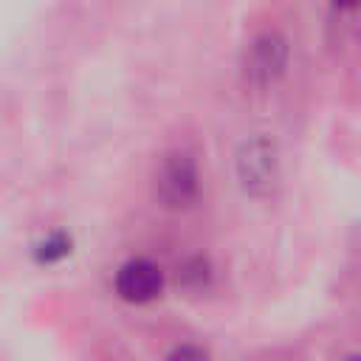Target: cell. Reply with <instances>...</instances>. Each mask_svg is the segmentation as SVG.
Segmentation results:
<instances>
[{
  "mask_svg": "<svg viewBox=\"0 0 361 361\" xmlns=\"http://www.w3.org/2000/svg\"><path fill=\"white\" fill-rule=\"evenodd\" d=\"M155 192L166 206H186L197 192V172L192 158L183 152L169 155L155 175Z\"/></svg>",
  "mask_w": 361,
  "mask_h": 361,
  "instance_id": "1",
  "label": "cell"
},
{
  "mask_svg": "<svg viewBox=\"0 0 361 361\" xmlns=\"http://www.w3.org/2000/svg\"><path fill=\"white\" fill-rule=\"evenodd\" d=\"M164 288V274L149 259H130L116 274V290L127 302H152Z\"/></svg>",
  "mask_w": 361,
  "mask_h": 361,
  "instance_id": "2",
  "label": "cell"
},
{
  "mask_svg": "<svg viewBox=\"0 0 361 361\" xmlns=\"http://www.w3.org/2000/svg\"><path fill=\"white\" fill-rule=\"evenodd\" d=\"M282 62H285V48H282V42L274 39V37H265V39H259V42L254 45L251 59H248V71H251V76L271 79V76L282 68Z\"/></svg>",
  "mask_w": 361,
  "mask_h": 361,
  "instance_id": "3",
  "label": "cell"
},
{
  "mask_svg": "<svg viewBox=\"0 0 361 361\" xmlns=\"http://www.w3.org/2000/svg\"><path fill=\"white\" fill-rule=\"evenodd\" d=\"M68 254V240L62 237V234H54V237H48L42 245H39V259L42 262H54V259H59V257H65Z\"/></svg>",
  "mask_w": 361,
  "mask_h": 361,
  "instance_id": "4",
  "label": "cell"
},
{
  "mask_svg": "<svg viewBox=\"0 0 361 361\" xmlns=\"http://www.w3.org/2000/svg\"><path fill=\"white\" fill-rule=\"evenodd\" d=\"M336 6H341V8H350V6H358L361 0H333Z\"/></svg>",
  "mask_w": 361,
  "mask_h": 361,
  "instance_id": "5",
  "label": "cell"
}]
</instances>
